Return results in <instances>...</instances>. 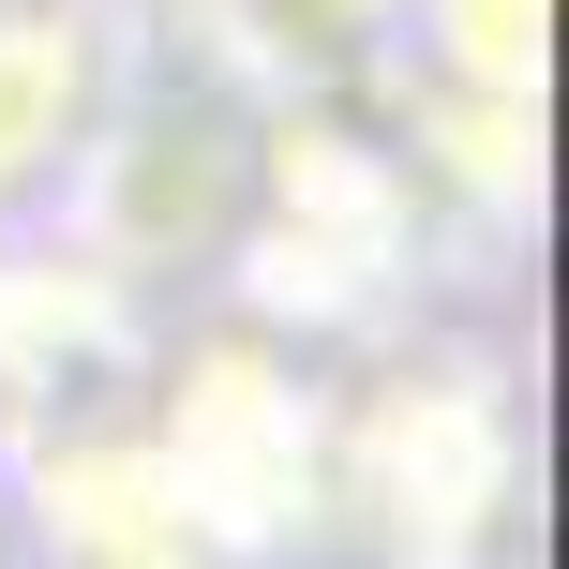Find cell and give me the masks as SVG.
<instances>
[{
    "label": "cell",
    "mask_w": 569,
    "mask_h": 569,
    "mask_svg": "<svg viewBox=\"0 0 569 569\" xmlns=\"http://www.w3.org/2000/svg\"><path fill=\"white\" fill-rule=\"evenodd\" d=\"M60 136H76V30L0 16V180H46Z\"/></svg>",
    "instance_id": "cell-1"
}]
</instances>
